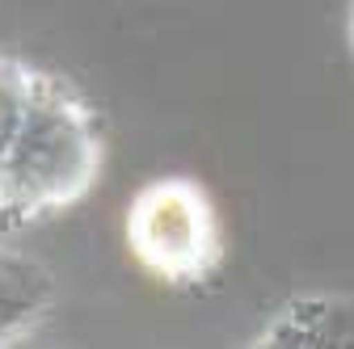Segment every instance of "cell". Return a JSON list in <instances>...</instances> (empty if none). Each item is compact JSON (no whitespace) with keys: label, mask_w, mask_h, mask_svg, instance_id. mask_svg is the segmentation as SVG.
<instances>
[{"label":"cell","mask_w":354,"mask_h":349,"mask_svg":"<svg viewBox=\"0 0 354 349\" xmlns=\"http://www.w3.org/2000/svg\"><path fill=\"white\" fill-rule=\"evenodd\" d=\"M127 236H131V252H136L152 274H160L169 282L203 278L219 257L211 202L190 181L148 186L136 198V206H131Z\"/></svg>","instance_id":"cell-2"},{"label":"cell","mask_w":354,"mask_h":349,"mask_svg":"<svg viewBox=\"0 0 354 349\" xmlns=\"http://www.w3.org/2000/svg\"><path fill=\"white\" fill-rule=\"evenodd\" d=\"M97 164L88 110L51 76L0 59V215L21 223L76 202Z\"/></svg>","instance_id":"cell-1"}]
</instances>
